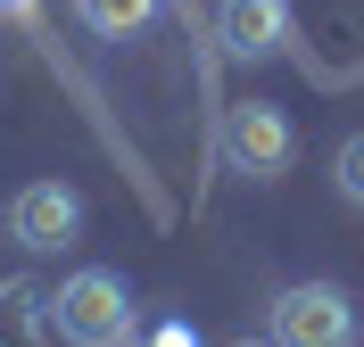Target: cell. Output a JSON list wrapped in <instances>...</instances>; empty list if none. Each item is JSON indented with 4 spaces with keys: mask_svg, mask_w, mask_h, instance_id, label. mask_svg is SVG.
<instances>
[{
    "mask_svg": "<svg viewBox=\"0 0 364 347\" xmlns=\"http://www.w3.org/2000/svg\"><path fill=\"white\" fill-rule=\"evenodd\" d=\"M215 149H224L232 174H257V182H282L298 158V124L273 99H232L224 124H215Z\"/></svg>",
    "mask_w": 364,
    "mask_h": 347,
    "instance_id": "3957f363",
    "label": "cell"
},
{
    "mask_svg": "<svg viewBox=\"0 0 364 347\" xmlns=\"http://www.w3.org/2000/svg\"><path fill=\"white\" fill-rule=\"evenodd\" d=\"M265 339L273 347H364V323L340 281H290L265 306Z\"/></svg>",
    "mask_w": 364,
    "mask_h": 347,
    "instance_id": "7a4b0ae2",
    "label": "cell"
},
{
    "mask_svg": "<svg viewBox=\"0 0 364 347\" xmlns=\"http://www.w3.org/2000/svg\"><path fill=\"white\" fill-rule=\"evenodd\" d=\"M215 42L232 50V58H282L290 50V0H224L215 9Z\"/></svg>",
    "mask_w": 364,
    "mask_h": 347,
    "instance_id": "5b68a950",
    "label": "cell"
},
{
    "mask_svg": "<svg viewBox=\"0 0 364 347\" xmlns=\"http://www.w3.org/2000/svg\"><path fill=\"white\" fill-rule=\"evenodd\" d=\"M133 347H199L191 323H158V331H133Z\"/></svg>",
    "mask_w": 364,
    "mask_h": 347,
    "instance_id": "9c48e42d",
    "label": "cell"
},
{
    "mask_svg": "<svg viewBox=\"0 0 364 347\" xmlns=\"http://www.w3.org/2000/svg\"><path fill=\"white\" fill-rule=\"evenodd\" d=\"M75 17H83V33H100V42H133L141 25L158 17V0H75Z\"/></svg>",
    "mask_w": 364,
    "mask_h": 347,
    "instance_id": "52a82bcc",
    "label": "cell"
},
{
    "mask_svg": "<svg viewBox=\"0 0 364 347\" xmlns=\"http://www.w3.org/2000/svg\"><path fill=\"white\" fill-rule=\"evenodd\" d=\"M50 339V306L25 281H0V347H42Z\"/></svg>",
    "mask_w": 364,
    "mask_h": 347,
    "instance_id": "8992f818",
    "label": "cell"
},
{
    "mask_svg": "<svg viewBox=\"0 0 364 347\" xmlns=\"http://www.w3.org/2000/svg\"><path fill=\"white\" fill-rule=\"evenodd\" d=\"M224 347H273V339H224Z\"/></svg>",
    "mask_w": 364,
    "mask_h": 347,
    "instance_id": "8fae6325",
    "label": "cell"
},
{
    "mask_svg": "<svg viewBox=\"0 0 364 347\" xmlns=\"http://www.w3.org/2000/svg\"><path fill=\"white\" fill-rule=\"evenodd\" d=\"M0 17H17V25H33V0H0Z\"/></svg>",
    "mask_w": 364,
    "mask_h": 347,
    "instance_id": "30bf717a",
    "label": "cell"
},
{
    "mask_svg": "<svg viewBox=\"0 0 364 347\" xmlns=\"http://www.w3.org/2000/svg\"><path fill=\"white\" fill-rule=\"evenodd\" d=\"M331 182H340V199H348V207H364V133H348V141H340V158H331Z\"/></svg>",
    "mask_w": 364,
    "mask_h": 347,
    "instance_id": "ba28073f",
    "label": "cell"
},
{
    "mask_svg": "<svg viewBox=\"0 0 364 347\" xmlns=\"http://www.w3.org/2000/svg\"><path fill=\"white\" fill-rule=\"evenodd\" d=\"M50 331H58L67 347H133L141 314H133L124 273H108V265L67 273V281H58V298H50Z\"/></svg>",
    "mask_w": 364,
    "mask_h": 347,
    "instance_id": "6da1fadb",
    "label": "cell"
},
{
    "mask_svg": "<svg viewBox=\"0 0 364 347\" xmlns=\"http://www.w3.org/2000/svg\"><path fill=\"white\" fill-rule=\"evenodd\" d=\"M9 231H17L33 256H58V248H75V231H83V199H75L67 182H25L17 199H9Z\"/></svg>",
    "mask_w": 364,
    "mask_h": 347,
    "instance_id": "277c9868",
    "label": "cell"
}]
</instances>
